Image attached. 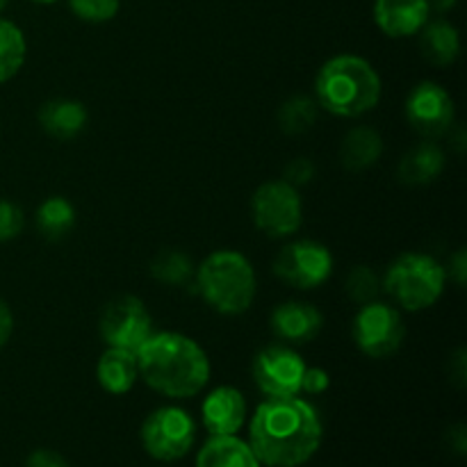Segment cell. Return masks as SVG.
<instances>
[{
    "label": "cell",
    "instance_id": "ac0fdd59",
    "mask_svg": "<svg viewBox=\"0 0 467 467\" xmlns=\"http://www.w3.org/2000/svg\"><path fill=\"white\" fill-rule=\"evenodd\" d=\"M420 50L433 67H450L461 53L459 30L445 18H429L427 26L420 30Z\"/></svg>",
    "mask_w": 467,
    "mask_h": 467
},
{
    "label": "cell",
    "instance_id": "83f0119b",
    "mask_svg": "<svg viewBox=\"0 0 467 467\" xmlns=\"http://www.w3.org/2000/svg\"><path fill=\"white\" fill-rule=\"evenodd\" d=\"M26 226L23 210L12 201H0V242H9L21 235Z\"/></svg>",
    "mask_w": 467,
    "mask_h": 467
},
{
    "label": "cell",
    "instance_id": "4316f807",
    "mask_svg": "<svg viewBox=\"0 0 467 467\" xmlns=\"http://www.w3.org/2000/svg\"><path fill=\"white\" fill-rule=\"evenodd\" d=\"M68 5L80 21L108 23L119 14L121 0H68Z\"/></svg>",
    "mask_w": 467,
    "mask_h": 467
},
{
    "label": "cell",
    "instance_id": "9a60e30c",
    "mask_svg": "<svg viewBox=\"0 0 467 467\" xmlns=\"http://www.w3.org/2000/svg\"><path fill=\"white\" fill-rule=\"evenodd\" d=\"M324 317L313 304L287 301L272 313V331L287 345H306L322 333Z\"/></svg>",
    "mask_w": 467,
    "mask_h": 467
},
{
    "label": "cell",
    "instance_id": "5b68a950",
    "mask_svg": "<svg viewBox=\"0 0 467 467\" xmlns=\"http://www.w3.org/2000/svg\"><path fill=\"white\" fill-rule=\"evenodd\" d=\"M447 274L436 258L427 254H401L383 276V290L404 310L420 313L438 304L445 292Z\"/></svg>",
    "mask_w": 467,
    "mask_h": 467
},
{
    "label": "cell",
    "instance_id": "4fadbf2b",
    "mask_svg": "<svg viewBox=\"0 0 467 467\" xmlns=\"http://www.w3.org/2000/svg\"><path fill=\"white\" fill-rule=\"evenodd\" d=\"M201 418L210 436H237L246 422V400L237 388L219 386L205 397Z\"/></svg>",
    "mask_w": 467,
    "mask_h": 467
},
{
    "label": "cell",
    "instance_id": "ffe728a7",
    "mask_svg": "<svg viewBox=\"0 0 467 467\" xmlns=\"http://www.w3.org/2000/svg\"><path fill=\"white\" fill-rule=\"evenodd\" d=\"M383 153V140L374 128H351L340 146V162L347 171H365L379 162Z\"/></svg>",
    "mask_w": 467,
    "mask_h": 467
},
{
    "label": "cell",
    "instance_id": "277c9868",
    "mask_svg": "<svg viewBox=\"0 0 467 467\" xmlns=\"http://www.w3.org/2000/svg\"><path fill=\"white\" fill-rule=\"evenodd\" d=\"M194 287L222 315H242L254 306L255 272L240 251H214L196 269Z\"/></svg>",
    "mask_w": 467,
    "mask_h": 467
},
{
    "label": "cell",
    "instance_id": "d4e9b609",
    "mask_svg": "<svg viewBox=\"0 0 467 467\" xmlns=\"http://www.w3.org/2000/svg\"><path fill=\"white\" fill-rule=\"evenodd\" d=\"M150 274L160 283H167V285H187L194 278V267H192V260L182 251L169 249L155 255L153 265H150Z\"/></svg>",
    "mask_w": 467,
    "mask_h": 467
},
{
    "label": "cell",
    "instance_id": "d590c367",
    "mask_svg": "<svg viewBox=\"0 0 467 467\" xmlns=\"http://www.w3.org/2000/svg\"><path fill=\"white\" fill-rule=\"evenodd\" d=\"M7 3H9V0H0V12H3V9L7 7Z\"/></svg>",
    "mask_w": 467,
    "mask_h": 467
},
{
    "label": "cell",
    "instance_id": "7a4b0ae2",
    "mask_svg": "<svg viewBox=\"0 0 467 467\" xmlns=\"http://www.w3.org/2000/svg\"><path fill=\"white\" fill-rule=\"evenodd\" d=\"M140 377L169 400L196 397L210 381L208 354L182 333H150L137 349Z\"/></svg>",
    "mask_w": 467,
    "mask_h": 467
},
{
    "label": "cell",
    "instance_id": "30bf717a",
    "mask_svg": "<svg viewBox=\"0 0 467 467\" xmlns=\"http://www.w3.org/2000/svg\"><path fill=\"white\" fill-rule=\"evenodd\" d=\"M331 272V251L313 240H299L283 246L274 260V274L296 290H315L328 281Z\"/></svg>",
    "mask_w": 467,
    "mask_h": 467
},
{
    "label": "cell",
    "instance_id": "d6a6232c",
    "mask_svg": "<svg viewBox=\"0 0 467 467\" xmlns=\"http://www.w3.org/2000/svg\"><path fill=\"white\" fill-rule=\"evenodd\" d=\"M12 333H14L12 308H9V306L0 299V349L7 345L9 337H12Z\"/></svg>",
    "mask_w": 467,
    "mask_h": 467
},
{
    "label": "cell",
    "instance_id": "7402d4cb",
    "mask_svg": "<svg viewBox=\"0 0 467 467\" xmlns=\"http://www.w3.org/2000/svg\"><path fill=\"white\" fill-rule=\"evenodd\" d=\"M76 226V210L64 196H50L36 210V228L50 242H59Z\"/></svg>",
    "mask_w": 467,
    "mask_h": 467
},
{
    "label": "cell",
    "instance_id": "5bb4252c",
    "mask_svg": "<svg viewBox=\"0 0 467 467\" xmlns=\"http://www.w3.org/2000/svg\"><path fill=\"white\" fill-rule=\"evenodd\" d=\"M429 18V0H374V23L392 39L418 35Z\"/></svg>",
    "mask_w": 467,
    "mask_h": 467
},
{
    "label": "cell",
    "instance_id": "1f68e13d",
    "mask_svg": "<svg viewBox=\"0 0 467 467\" xmlns=\"http://www.w3.org/2000/svg\"><path fill=\"white\" fill-rule=\"evenodd\" d=\"M447 276L456 283L459 287L465 285L467 281V258H465V249H459L450 260V267L445 269Z\"/></svg>",
    "mask_w": 467,
    "mask_h": 467
},
{
    "label": "cell",
    "instance_id": "52a82bcc",
    "mask_svg": "<svg viewBox=\"0 0 467 467\" xmlns=\"http://www.w3.org/2000/svg\"><path fill=\"white\" fill-rule=\"evenodd\" d=\"M251 213L255 226L269 237H290L304 223L299 192L285 181H269L260 185L251 199Z\"/></svg>",
    "mask_w": 467,
    "mask_h": 467
},
{
    "label": "cell",
    "instance_id": "d6986e66",
    "mask_svg": "<svg viewBox=\"0 0 467 467\" xmlns=\"http://www.w3.org/2000/svg\"><path fill=\"white\" fill-rule=\"evenodd\" d=\"M196 467H260L249 442L237 436H210L196 456Z\"/></svg>",
    "mask_w": 467,
    "mask_h": 467
},
{
    "label": "cell",
    "instance_id": "ba28073f",
    "mask_svg": "<svg viewBox=\"0 0 467 467\" xmlns=\"http://www.w3.org/2000/svg\"><path fill=\"white\" fill-rule=\"evenodd\" d=\"M354 342L369 358H388L401 347L406 337L400 310L383 301H369L354 317Z\"/></svg>",
    "mask_w": 467,
    "mask_h": 467
},
{
    "label": "cell",
    "instance_id": "f546056e",
    "mask_svg": "<svg viewBox=\"0 0 467 467\" xmlns=\"http://www.w3.org/2000/svg\"><path fill=\"white\" fill-rule=\"evenodd\" d=\"M328 386H331V379H328L327 369L306 365L304 377H301V390L308 392V395H322L328 390Z\"/></svg>",
    "mask_w": 467,
    "mask_h": 467
},
{
    "label": "cell",
    "instance_id": "3957f363",
    "mask_svg": "<svg viewBox=\"0 0 467 467\" xmlns=\"http://www.w3.org/2000/svg\"><path fill=\"white\" fill-rule=\"evenodd\" d=\"M381 78L368 59L337 55L315 78V100L322 109L342 119L363 117L381 100Z\"/></svg>",
    "mask_w": 467,
    "mask_h": 467
},
{
    "label": "cell",
    "instance_id": "f1b7e54d",
    "mask_svg": "<svg viewBox=\"0 0 467 467\" xmlns=\"http://www.w3.org/2000/svg\"><path fill=\"white\" fill-rule=\"evenodd\" d=\"M315 176V164L308 158H295L283 171V181L290 182L292 187L308 185Z\"/></svg>",
    "mask_w": 467,
    "mask_h": 467
},
{
    "label": "cell",
    "instance_id": "9c48e42d",
    "mask_svg": "<svg viewBox=\"0 0 467 467\" xmlns=\"http://www.w3.org/2000/svg\"><path fill=\"white\" fill-rule=\"evenodd\" d=\"M99 328L100 337L108 342V347L137 354V349L153 333V319H150L144 301L132 295H123L105 306Z\"/></svg>",
    "mask_w": 467,
    "mask_h": 467
},
{
    "label": "cell",
    "instance_id": "8fae6325",
    "mask_svg": "<svg viewBox=\"0 0 467 467\" xmlns=\"http://www.w3.org/2000/svg\"><path fill=\"white\" fill-rule=\"evenodd\" d=\"M406 119L418 135L427 137V140H438V137L451 132V126H454V99L438 82H420L406 99Z\"/></svg>",
    "mask_w": 467,
    "mask_h": 467
},
{
    "label": "cell",
    "instance_id": "e575fe53",
    "mask_svg": "<svg viewBox=\"0 0 467 467\" xmlns=\"http://www.w3.org/2000/svg\"><path fill=\"white\" fill-rule=\"evenodd\" d=\"M32 3H36V5H53V3H57V0H32Z\"/></svg>",
    "mask_w": 467,
    "mask_h": 467
},
{
    "label": "cell",
    "instance_id": "836d02e7",
    "mask_svg": "<svg viewBox=\"0 0 467 467\" xmlns=\"http://www.w3.org/2000/svg\"><path fill=\"white\" fill-rule=\"evenodd\" d=\"M429 7H431V12L445 14L456 7V0H429Z\"/></svg>",
    "mask_w": 467,
    "mask_h": 467
},
{
    "label": "cell",
    "instance_id": "6da1fadb",
    "mask_svg": "<svg viewBox=\"0 0 467 467\" xmlns=\"http://www.w3.org/2000/svg\"><path fill=\"white\" fill-rule=\"evenodd\" d=\"M324 427L313 404L299 397H269L249 424V447L260 465L301 467L317 454Z\"/></svg>",
    "mask_w": 467,
    "mask_h": 467
},
{
    "label": "cell",
    "instance_id": "7c38bea8",
    "mask_svg": "<svg viewBox=\"0 0 467 467\" xmlns=\"http://www.w3.org/2000/svg\"><path fill=\"white\" fill-rule=\"evenodd\" d=\"M304 369V358L287 345L265 347L258 351L254 365H251L255 386L267 397L299 395Z\"/></svg>",
    "mask_w": 467,
    "mask_h": 467
},
{
    "label": "cell",
    "instance_id": "e0dca14e",
    "mask_svg": "<svg viewBox=\"0 0 467 467\" xmlns=\"http://www.w3.org/2000/svg\"><path fill=\"white\" fill-rule=\"evenodd\" d=\"M96 379H99V386L109 395H126L140 379L137 354L108 347L96 363Z\"/></svg>",
    "mask_w": 467,
    "mask_h": 467
},
{
    "label": "cell",
    "instance_id": "cb8c5ba5",
    "mask_svg": "<svg viewBox=\"0 0 467 467\" xmlns=\"http://www.w3.org/2000/svg\"><path fill=\"white\" fill-rule=\"evenodd\" d=\"M317 121V100L310 96H292L278 109V126L287 135H301Z\"/></svg>",
    "mask_w": 467,
    "mask_h": 467
},
{
    "label": "cell",
    "instance_id": "603a6c76",
    "mask_svg": "<svg viewBox=\"0 0 467 467\" xmlns=\"http://www.w3.org/2000/svg\"><path fill=\"white\" fill-rule=\"evenodd\" d=\"M27 44L26 35L16 23L0 18V82H7L26 64Z\"/></svg>",
    "mask_w": 467,
    "mask_h": 467
},
{
    "label": "cell",
    "instance_id": "2e32d148",
    "mask_svg": "<svg viewBox=\"0 0 467 467\" xmlns=\"http://www.w3.org/2000/svg\"><path fill=\"white\" fill-rule=\"evenodd\" d=\"M89 121V112L80 100L53 99L39 108V126L46 135L59 141H71L80 135Z\"/></svg>",
    "mask_w": 467,
    "mask_h": 467
},
{
    "label": "cell",
    "instance_id": "484cf974",
    "mask_svg": "<svg viewBox=\"0 0 467 467\" xmlns=\"http://www.w3.org/2000/svg\"><path fill=\"white\" fill-rule=\"evenodd\" d=\"M379 290H381V281H379L374 269L368 267V265H358L347 276V295L356 304L365 306L369 301H377Z\"/></svg>",
    "mask_w": 467,
    "mask_h": 467
},
{
    "label": "cell",
    "instance_id": "4dcf8cb0",
    "mask_svg": "<svg viewBox=\"0 0 467 467\" xmlns=\"http://www.w3.org/2000/svg\"><path fill=\"white\" fill-rule=\"evenodd\" d=\"M26 467H71L62 454L53 450H36L27 456Z\"/></svg>",
    "mask_w": 467,
    "mask_h": 467
},
{
    "label": "cell",
    "instance_id": "44dd1931",
    "mask_svg": "<svg viewBox=\"0 0 467 467\" xmlns=\"http://www.w3.org/2000/svg\"><path fill=\"white\" fill-rule=\"evenodd\" d=\"M445 169V153L431 141L415 146L400 164V181L406 185H429Z\"/></svg>",
    "mask_w": 467,
    "mask_h": 467
},
{
    "label": "cell",
    "instance_id": "8992f818",
    "mask_svg": "<svg viewBox=\"0 0 467 467\" xmlns=\"http://www.w3.org/2000/svg\"><path fill=\"white\" fill-rule=\"evenodd\" d=\"M140 438L150 459L173 463V461L185 459L194 447L196 424L187 410L162 406L144 420Z\"/></svg>",
    "mask_w": 467,
    "mask_h": 467
}]
</instances>
